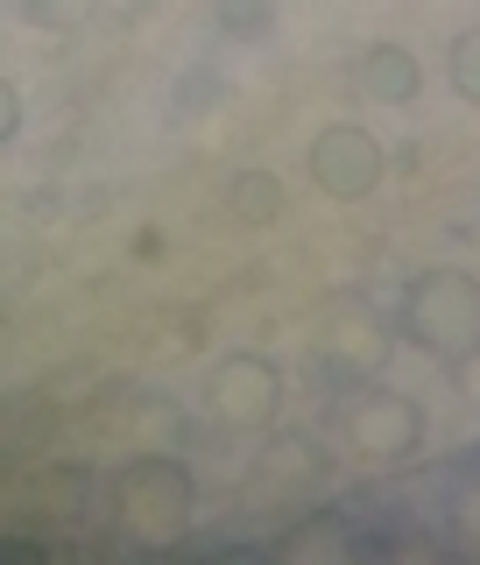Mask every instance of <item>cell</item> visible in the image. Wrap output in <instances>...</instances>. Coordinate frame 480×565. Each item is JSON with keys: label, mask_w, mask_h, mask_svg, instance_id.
Segmentation results:
<instances>
[{"label": "cell", "mask_w": 480, "mask_h": 565, "mask_svg": "<svg viewBox=\"0 0 480 565\" xmlns=\"http://www.w3.org/2000/svg\"><path fill=\"white\" fill-rule=\"evenodd\" d=\"M114 516L149 552L184 544L191 516H199V473H191V459L184 452H135L114 473Z\"/></svg>", "instance_id": "cell-1"}, {"label": "cell", "mask_w": 480, "mask_h": 565, "mask_svg": "<svg viewBox=\"0 0 480 565\" xmlns=\"http://www.w3.org/2000/svg\"><path fill=\"white\" fill-rule=\"evenodd\" d=\"M403 340L417 353H438V361L467 353L480 340V282L467 269L410 276V290H403Z\"/></svg>", "instance_id": "cell-2"}, {"label": "cell", "mask_w": 480, "mask_h": 565, "mask_svg": "<svg viewBox=\"0 0 480 565\" xmlns=\"http://www.w3.org/2000/svg\"><path fill=\"white\" fill-rule=\"evenodd\" d=\"M205 411L220 431H269L282 417V367L262 361V353H226L220 367L205 375Z\"/></svg>", "instance_id": "cell-3"}, {"label": "cell", "mask_w": 480, "mask_h": 565, "mask_svg": "<svg viewBox=\"0 0 480 565\" xmlns=\"http://www.w3.org/2000/svg\"><path fill=\"white\" fill-rule=\"evenodd\" d=\"M340 438L361 459H410L424 446V411H417V396H403V388L353 382V396L340 403Z\"/></svg>", "instance_id": "cell-4"}, {"label": "cell", "mask_w": 480, "mask_h": 565, "mask_svg": "<svg viewBox=\"0 0 480 565\" xmlns=\"http://www.w3.org/2000/svg\"><path fill=\"white\" fill-rule=\"evenodd\" d=\"M388 177V149L367 128H353V120H332V128L311 135V184L326 191V199H367V191H382Z\"/></svg>", "instance_id": "cell-5"}, {"label": "cell", "mask_w": 480, "mask_h": 565, "mask_svg": "<svg viewBox=\"0 0 480 565\" xmlns=\"http://www.w3.org/2000/svg\"><path fill=\"white\" fill-rule=\"evenodd\" d=\"M388 353H396V340H388V326L367 305H340L326 318V332H318V367L340 382H367L388 367Z\"/></svg>", "instance_id": "cell-6"}, {"label": "cell", "mask_w": 480, "mask_h": 565, "mask_svg": "<svg viewBox=\"0 0 480 565\" xmlns=\"http://www.w3.org/2000/svg\"><path fill=\"white\" fill-rule=\"evenodd\" d=\"M318 481H326V446H318L311 431H276L269 446L255 452V488L262 494L297 502V494H311Z\"/></svg>", "instance_id": "cell-7"}, {"label": "cell", "mask_w": 480, "mask_h": 565, "mask_svg": "<svg viewBox=\"0 0 480 565\" xmlns=\"http://www.w3.org/2000/svg\"><path fill=\"white\" fill-rule=\"evenodd\" d=\"M353 93L375 99V106H417L424 93V64L403 43H367L361 64H353Z\"/></svg>", "instance_id": "cell-8"}, {"label": "cell", "mask_w": 480, "mask_h": 565, "mask_svg": "<svg viewBox=\"0 0 480 565\" xmlns=\"http://www.w3.org/2000/svg\"><path fill=\"white\" fill-rule=\"evenodd\" d=\"M93 494H99V481H93V467H78V459H50V467L29 473V509L43 523H78L85 509H93Z\"/></svg>", "instance_id": "cell-9"}, {"label": "cell", "mask_w": 480, "mask_h": 565, "mask_svg": "<svg viewBox=\"0 0 480 565\" xmlns=\"http://www.w3.org/2000/svg\"><path fill=\"white\" fill-rule=\"evenodd\" d=\"M135 438H141V452H191V438H199V424H191L184 411H177L170 396H135Z\"/></svg>", "instance_id": "cell-10"}, {"label": "cell", "mask_w": 480, "mask_h": 565, "mask_svg": "<svg viewBox=\"0 0 480 565\" xmlns=\"http://www.w3.org/2000/svg\"><path fill=\"white\" fill-rule=\"evenodd\" d=\"M446 523H452V544L480 552V452H467L446 473Z\"/></svg>", "instance_id": "cell-11"}, {"label": "cell", "mask_w": 480, "mask_h": 565, "mask_svg": "<svg viewBox=\"0 0 480 565\" xmlns=\"http://www.w3.org/2000/svg\"><path fill=\"white\" fill-rule=\"evenodd\" d=\"M269 558H353V537L340 516H305L297 530H282L269 544Z\"/></svg>", "instance_id": "cell-12"}, {"label": "cell", "mask_w": 480, "mask_h": 565, "mask_svg": "<svg viewBox=\"0 0 480 565\" xmlns=\"http://www.w3.org/2000/svg\"><path fill=\"white\" fill-rule=\"evenodd\" d=\"M282 184L269 170H241L234 177V191H226V212H234V226H276L282 220Z\"/></svg>", "instance_id": "cell-13"}, {"label": "cell", "mask_w": 480, "mask_h": 565, "mask_svg": "<svg viewBox=\"0 0 480 565\" xmlns=\"http://www.w3.org/2000/svg\"><path fill=\"white\" fill-rule=\"evenodd\" d=\"M93 8H99V0H14V14H22L29 29H43V35L85 29V22H93Z\"/></svg>", "instance_id": "cell-14"}, {"label": "cell", "mask_w": 480, "mask_h": 565, "mask_svg": "<svg viewBox=\"0 0 480 565\" xmlns=\"http://www.w3.org/2000/svg\"><path fill=\"white\" fill-rule=\"evenodd\" d=\"M212 14H220V29L241 35V43H262V35L276 29V0H212Z\"/></svg>", "instance_id": "cell-15"}, {"label": "cell", "mask_w": 480, "mask_h": 565, "mask_svg": "<svg viewBox=\"0 0 480 565\" xmlns=\"http://www.w3.org/2000/svg\"><path fill=\"white\" fill-rule=\"evenodd\" d=\"M446 78H452V93L467 99V106H480V29H467V35H452V57H446Z\"/></svg>", "instance_id": "cell-16"}, {"label": "cell", "mask_w": 480, "mask_h": 565, "mask_svg": "<svg viewBox=\"0 0 480 565\" xmlns=\"http://www.w3.org/2000/svg\"><path fill=\"white\" fill-rule=\"evenodd\" d=\"M452 388H459V396H467V403H480V340L467 347V353H452Z\"/></svg>", "instance_id": "cell-17"}, {"label": "cell", "mask_w": 480, "mask_h": 565, "mask_svg": "<svg viewBox=\"0 0 480 565\" xmlns=\"http://www.w3.org/2000/svg\"><path fill=\"white\" fill-rule=\"evenodd\" d=\"M0 135H22V93H14V85H0Z\"/></svg>", "instance_id": "cell-18"}, {"label": "cell", "mask_w": 480, "mask_h": 565, "mask_svg": "<svg viewBox=\"0 0 480 565\" xmlns=\"http://www.w3.org/2000/svg\"><path fill=\"white\" fill-rule=\"evenodd\" d=\"M114 8H120V14H128V22H149V14H156V8H163V0H114Z\"/></svg>", "instance_id": "cell-19"}, {"label": "cell", "mask_w": 480, "mask_h": 565, "mask_svg": "<svg viewBox=\"0 0 480 565\" xmlns=\"http://www.w3.org/2000/svg\"><path fill=\"white\" fill-rule=\"evenodd\" d=\"M473 226H480V220H473Z\"/></svg>", "instance_id": "cell-20"}]
</instances>
